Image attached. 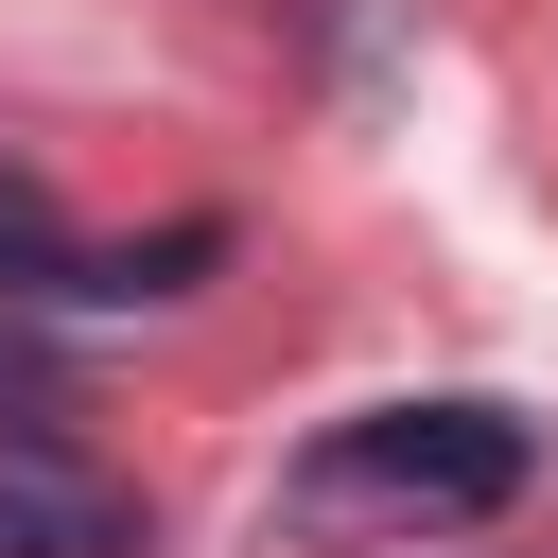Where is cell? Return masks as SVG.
I'll use <instances>...</instances> for the list:
<instances>
[{"instance_id":"obj_1","label":"cell","mask_w":558,"mask_h":558,"mask_svg":"<svg viewBox=\"0 0 558 558\" xmlns=\"http://www.w3.org/2000/svg\"><path fill=\"white\" fill-rule=\"evenodd\" d=\"M314 541H453L488 506H523V418L506 401H384V418H331L279 488Z\"/></svg>"},{"instance_id":"obj_2","label":"cell","mask_w":558,"mask_h":558,"mask_svg":"<svg viewBox=\"0 0 558 558\" xmlns=\"http://www.w3.org/2000/svg\"><path fill=\"white\" fill-rule=\"evenodd\" d=\"M157 523L122 506V488H87V471H52V453H0V558H140Z\"/></svg>"}]
</instances>
